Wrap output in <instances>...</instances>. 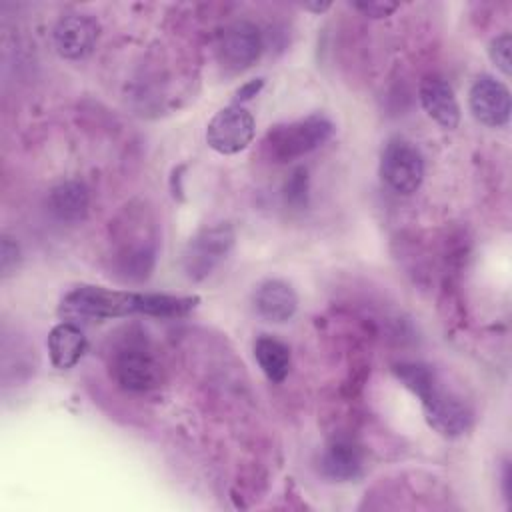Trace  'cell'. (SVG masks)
<instances>
[{
    "label": "cell",
    "instance_id": "24",
    "mask_svg": "<svg viewBox=\"0 0 512 512\" xmlns=\"http://www.w3.org/2000/svg\"><path fill=\"white\" fill-rule=\"evenodd\" d=\"M510 480H512V472H510V464L506 462L504 464V470H502V486H504V498L510 502V494H512V490H510Z\"/></svg>",
    "mask_w": 512,
    "mask_h": 512
},
{
    "label": "cell",
    "instance_id": "14",
    "mask_svg": "<svg viewBox=\"0 0 512 512\" xmlns=\"http://www.w3.org/2000/svg\"><path fill=\"white\" fill-rule=\"evenodd\" d=\"M320 470L336 482H350L362 476V450L348 438L332 440L320 456Z\"/></svg>",
    "mask_w": 512,
    "mask_h": 512
},
{
    "label": "cell",
    "instance_id": "23",
    "mask_svg": "<svg viewBox=\"0 0 512 512\" xmlns=\"http://www.w3.org/2000/svg\"><path fill=\"white\" fill-rule=\"evenodd\" d=\"M182 170H184V166H178V168H174L172 170V178H170V188H172V196L176 198H182Z\"/></svg>",
    "mask_w": 512,
    "mask_h": 512
},
{
    "label": "cell",
    "instance_id": "11",
    "mask_svg": "<svg viewBox=\"0 0 512 512\" xmlns=\"http://www.w3.org/2000/svg\"><path fill=\"white\" fill-rule=\"evenodd\" d=\"M98 40V22L90 14L72 12L62 16L54 30L52 42L56 52L66 60L86 58Z\"/></svg>",
    "mask_w": 512,
    "mask_h": 512
},
{
    "label": "cell",
    "instance_id": "5",
    "mask_svg": "<svg viewBox=\"0 0 512 512\" xmlns=\"http://www.w3.org/2000/svg\"><path fill=\"white\" fill-rule=\"evenodd\" d=\"M126 332L110 352V376L128 392H148L162 384L164 370L142 338Z\"/></svg>",
    "mask_w": 512,
    "mask_h": 512
},
{
    "label": "cell",
    "instance_id": "19",
    "mask_svg": "<svg viewBox=\"0 0 512 512\" xmlns=\"http://www.w3.org/2000/svg\"><path fill=\"white\" fill-rule=\"evenodd\" d=\"M510 50H512V36H510L508 32L498 34V36L492 38L490 44H488V56H490L492 64H494L504 76H510V74H512Z\"/></svg>",
    "mask_w": 512,
    "mask_h": 512
},
{
    "label": "cell",
    "instance_id": "3",
    "mask_svg": "<svg viewBox=\"0 0 512 512\" xmlns=\"http://www.w3.org/2000/svg\"><path fill=\"white\" fill-rule=\"evenodd\" d=\"M146 292L132 290H112L104 286L82 284L72 288L64 298L60 312L72 318H92L108 320L122 318L130 314H144Z\"/></svg>",
    "mask_w": 512,
    "mask_h": 512
},
{
    "label": "cell",
    "instance_id": "13",
    "mask_svg": "<svg viewBox=\"0 0 512 512\" xmlns=\"http://www.w3.org/2000/svg\"><path fill=\"white\" fill-rule=\"evenodd\" d=\"M254 308L268 322H286L298 310V296L288 282L270 278L256 288Z\"/></svg>",
    "mask_w": 512,
    "mask_h": 512
},
{
    "label": "cell",
    "instance_id": "21",
    "mask_svg": "<svg viewBox=\"0 0 512 512\" xmlns=\"http://www.w3.org/2000/svg\"><path fill=\"white\" fill-rule=\"evenodd\" d=\"M352 6L370 18H386L400 8L398 2H390V0H360V2H354Z\"/></svg>",
    "mask_w": 512,
    "mask_h": 512
},
{
    "label": "cell",
    "instance_id": "7",
    "mask_svg": "<svg viewBox=\"0 0 512 512\" xmlns=\"http://www.w3.org/2000/svg\"><path fill=\"white\" fill-rule=\"evenodd\" d=\"M380 176L396 194H414L424 180V158L420 150L404 138L388 140L380 156Z\"/></svg>",
    "mask_w": 512,
    "mask_h": 512
},
{
    "label": "cell",
    "instance_id": "15",
    "mask_svg": "<svg viewBox=\"0 0 512 512\" xmlns=\"http://www.w3.org/2000/svg\"><path fill=\"white\" fill-rule=\"evenodd\" d=\"M90 208V194L84 182L66 180L54 186L48 194L50 214L66 224H78L86 218Z\"/></svg>",
    "mask_w": 512,
    "mask_h": 512
},
{
    "label": "cell",
    "instance_id": "9",
    "mask_svg": "<svg viewBox=\"0 0 512 512\" xmlns=\"http://www.w3.org/2000/svg\"><path fill=\"white\" fill-rule=\"evenodd\" d=\"M264 40L262 32L250 20H236L228 24L218 38V60L232 72L250 68L262 54Z\"/></svg>",
    "mask_w": 512,
    "mask_h": 512
},
{
    "label": "cell",
    "instance_id": "4",
    "mask_svg": "<svg viewBox=\"0 0 512 512\" xmlns=\"http://www.w3.org/2000/svg\"><path fill=\"white\" fill-rule=\"evenodd\" d=\"M332 134L334 124L330 118L324 114H310L270 128L264 138V148L272 160L292 162L320 148Z\"/></svg>",
    "mask_w": 512,
    "mask_h": 512
},
{
    "label": "cell",
    "instance_id": "16",
    "mask_svg": "<svg viewBox=\"0 0 512 512\" xmlns=\"http://www.w3.org/2000/svg\"><path fill=\"white\" fill-rule=\"evenodd\" d=\"M48 354L50 362L58 370H68L80 362L88 348L84 332L72 322L56 324L48 334Z\"/></svg>",
    "mask_w": 512,
    "mask_h": 512
},
{
    "label": "cell",
    "instance_id": "22",
    "mask_svg": "<svg viewBox=\"0 0 512 512\" xmlns=\"http://www.w3.org/2000/svg\"><path fill=\"white\" fill-rule=\"evenodd\" d=\"M264 86V78H254V80H248L246 84H242L238 90H236V102L234 104H240V102H246V100H252Z\"/></svg>",
    "mask_w": 512,
    "mask_h": 512
},
{
    "label": "cell",
    "instance_id": "12",
    "mask_svg": "<svg viewBox=\"0 0 512 512\" xmlns=\"http://www.w3.org/2000/svg\"><path fill=\"white\" fill-rule=\"evenodd\" d=\"M418 98L424 112L444 130H454L460 124V106L452 86L440 76H426L418 86Z\"/></svg>",
    "mask_w": 512,
    "mask_h": 512
},
{
    "label": "cell",
    "instance_id": "6",
    "mask_svg": "<svg viewBox=\"0 0 512 512\" xmlns=\"http://www.w3.org/2000/svg\"><path fill=\"white\" fill-rule=\"evenodd\" d=\"M234 242H236V234L228 222L204 226L184 246V252H182L184 274L194 282L208 278L220 266V262L230 254V250L234 248Z\"/></svg>",
    "mask_w": 512,
    "mask_h": 512
},
{
    "label": "cell",
    "instance_id": "20",
    "mask_svg": "<svg viewBox=\"0 0 512 512\" xmlns=\"http://www.w3.org/2000/svg\"><path fill=\"white\" fill-rule=\"evenodd\" d=\"M20 248L16 244L14 238L10 236H2V244H0V272H2V278H10L12 274H16L18 266H20Z\"/></svg>",
    "mask_w": 512,
    "mask_h": 512
},
{
    "label": "cell",
    "instance_id": "18",
    "mask_svg": "<svg viewBox=\"0 0 512 512\" xmlns=\"http://www.w3.org/2000/svg\"><path fill=\"white\" fill-rule=\"evenodd\" d=\"M284 202L290 206V208H296V210H302L308 206V200H310V176H308V170L304 166H298L290 172L288 180L284 182Z\"/></svg>",
    "mask_w": 512,
    "mask_h": 512
},
{
    "label": "cell",
    "instance_id": "2",
    "mask_svg": "<svg viewBox=\"0 0 512 512\" xmlns=\"http://www.w3.org/2000/svg\"><path fill=\"white\" fill-rule=\"evenodd\" d=\"M158 234L150 212L140 208H126L114 224L112 274L124 282L146 280L156 264Z\"/></svg>",
    "mask_w": 512,
    "mask_h": 512
},
{
    "label": "cell",
    "instance_id": "10",
    "mask_svg": "<svg viewBox=\"0 0 512 512\" xmlns=\"http://www.w3.org/2000/svg\"><path fill=\"white\" fill-rule=\"evenodd\" d=\"M468 104L474 118L488 128H500L510 120V90L494 76L484 74L474 80L468 92Z\"/></svg>",
    "mask_w": 512,
    "mask_h": 512
},
{
    "label": "cell",
    "instance_id": "1",
    "mask_svg": "<svg viewBox=\"0 0 512 512\" xmlns=\"http://www.w3.org/2000/svg\"><path fill=\"white\" fill-rule=\"evenodd\" d=\"M392 372L420 400L424 418L434 432L446 438H456L470 428L472 412L468 404L448 390L428 364L400 362Z\"/></svg>",
    "mask_w": 512,
    "mask_h": 512
},
{
    "label": "cell",
    "instance_id": "8",
    "mask_svg": "<svg viewBox=\"0 0 512 512\" xmlns=\"http://www.w3.org/2000/svg\"><path fill=\"white\" fill-rule=\"evenodd\" d=\"M256 132L254 116L240 104L218 110L206 126V144L218 154H238L252 142Z\"/></svg>",
    "mask_w": 512,
    "mask_h": 512
},
{
    "label": "cell",
    "instance_id": "17",
    "mask_svg": "<svg viewBox=\"0 0 512 512\" xmlns=\"http://www.w3.org/2000/svg\"><path fill=\"white\" fill-rule=\"evenodd\" d=\"M254 358L270 382H282L290 370V348L274 338L260 336L254 342Z\"/></svg>",
    "mask_w": 512,
    "mask_h": 512
},
{
    "label": "cell",
    "instance_id": "25",
    "mask_svg": "<svg viewBox=\"0 0 512 512\" xmlns=\"http://www.w3.org/2000/svg\"><path fill=\"white\" fill-rule=\"evenodd\" d=\"M302 8L310 10L314 14H322V12H326L330 8V2H306V4H302Z\"/></svg>",
    "mask_w": 512,
    "mask_h": 512
}]
</instances>
